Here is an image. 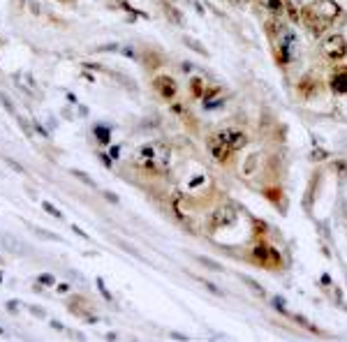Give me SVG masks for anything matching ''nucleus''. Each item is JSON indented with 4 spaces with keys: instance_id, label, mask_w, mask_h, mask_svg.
Wrapping results in <instances>:
<instances>
[{
    "instance_id": "7",
    "label": "nucleus",
    "mask_w": 347,
    "mask_h": 342,
    "mask_svg": "<svg viewBox=\"0 0 347 342\" xmlns=\"http://www.w3.org/2000/svg\"><path fill=\"white\" fill-rule=\"evenodd\" d=\"M155 90L165 97V100H174L176 95H178V86H176V81L172 79V76H167V74H160V76H155L153 81Z\"/></svg>"
},
{
    "instance_id": "6",
    "label": "nucleus",
    "mask_w": 347,
    "mask_h": 342,
    "mask_svg": "<svg viewBox=\"0 0 347 342\" xmlns=\"http://www.w3.org/2000/svg\"><path fill=\"white\" fill-rule=\"evenodd\" d=\"M234 220H236V208H234V206H220V208H215L213 215H211V231H215V229H222V227H229Z\"/></svg>"
},
{
    "instance_id": "9",
    "label": "nucleus",
    "mask_w": 347,
    "mask_h": 342,
    "mask_svg": "<svg viewBox=\"0 0 347 342\" xmlns=\"http://www.w3.org/2000/svg\"><path fill=\"white\" fill-rule=\"evenodd\" d=\"M264 7L271 9V12H285L289 7V2L287 0H264Z\"/></svg>"
},
{
    "instance_id": "14",
    "label": "nucleus",
    "mask_w": 347,
    "mask_h": 342,
    "mask_svg": "<svg viewBox=\"0 0 347 342\" xmlns=\"http://www.w3.org/2000/svg\"><path fill=\"white\" fill-rule=\"evenodd\" d=\"M190 86H192V93H197V97H201V81L199 79H192V83H190Z\"/></svg>"
},
{
    "instance_id": "3",
    "label": "nucleus",
    "mask_w": 347,
    "mask_h": 342,
    "mask_svg": "<svg viewBox=\"0 0 347 342\" xmlns=\"http://www.w3.org/2000/svg\"><path fill=\"white\" fill-rule=\"evenodd\" d=\"M137 160L151 174H165L169 167V160H172V150L160 141H153V143H146V146L139 148Z\"/></svg>"
},
{
    "instance_id": "16",
    "label": "nucleus",
    "mask_w": 347,
    "mask_h": 342,
    "mask_svg": "<svg viewBox=\"0 0 347 342\" xmlns=\"http://www.w3.org/2000/svg\"><path fill=\"white\" fill-rule=\"evenodd\" d=\"M30 312H35V315H40V317H44V312H42L40 308H35V305H30Z\"/></svg>"
},
{
    "instance_id": "4",
    "label": "nucleus",
    "mask_w": 347,
    "mask_h": 342,
    "mask_svg": "<svg viewBox=\"0 0 347 342\" xmlns=\"http://www.w3.org/2000/svg\"><path fill=\"white\" fill-rule=\"evenodd\" d=\"M266 30L271 33V37L275 40V49H278L280 61L282 63H292L294 56H296V35L292 33V28H287L282 21L273 19L266 26Z\"/></svg>"
},
{
    "instance_id": "12",
    "label": "nucleus",
    "mask_w": 347,
    "mask_h": 342,
    "mask_svg": "<svg viewBox=\"0 0 347 342\" xmlns=\"http://www.w3.org/2000/svg\"><path fill=\"white\" fill-rule=\"evenodd\" d=\"M44 210H47V213H51L54 217H63V213H60V210L54 206V204H44Z\"/></svg>"
},
{
    "instance_id": "13",
    "label": "nucleus",
    "mask_w": 347,
    "mask_h": 342,
    "mask_svg": "<svg viewBox=\"0 0 347 342\" xmlns=\"http://www.w3.org/2000/svg\"><path fill=\"white\" fill-rule=\"evenodd\" d=\"M0 102H2V107H5L7 111H9V114H14V104H12V102H9V100H7V97H5V93H0Z\"/></svg>"
},
{
    "instance_id": "15",
    "label": "nucleus",
    "mask_w": 347,
    "mask_h": 342,
    "mask_svg": "<svg viewBox=\"0 0 347 342\" xmlns=\"http://www.w3.org/2000/svg\"><path fill=\"white\" fill-rule=\"evenodd\" d=\"M7 164H9V167H12L14 171H19V174H23V167H21L19 162H14V160H9V157H7Z\"/></svg>"
},
{
    "instance_id": "8",
    "label": "nucleus",
    "mask_w": 347,
    "mask_h": 342,
    "mask_svg": "<svg viewBox=\"0 0 347 342\" xmlns=\"http://www.w3.org/2000/svg\"><path fill=\"white\" fill-rule=\"evenodd\" d=\"M331 88H334L336 93L347 95V69L334 74V79H331Z\"/></svg>"
},
{
    "instance_id": "18",
    "label": "nucleus",
    "mask_w": 347,
    "mask_h": 342,
    "mask_svg": "<svg viewBox=\"0 0 347 342\" xmlns=\"http://www.w3.org/2000/svg\"><path fill=\"white\" fill-rule=\"evenodd\" d=\"M0 336H2V329H0Z\"/></svg>"
},
{
    "instance_id": "5",
    "label": "nucleus",
    "mask_w": 347,
    "mask_h": 342,
    "mask_svg": "<svg viewBox=\"0 0 347 342\" xmlns=\"http://www.w3.org/2000/svg\"><path fill=\"white\" fill-rule=\"evenodd\" d=\"M322 51H324V56H327L329 61H341V58H345L347 54V42L343 35H331V37H327V40L322 42Z\"/></svg>"
},
{
    "instance_id": "17",
    "label": "nucleus",
    "mask_w": 347,
    "mask_h": 342,
    "mask_svg": "<svg viewBox=\"0 0 347 342\" xmlns=\"http://www.w3.org/2000/svg\"><path fill=\"white\" fill-rule=\"evenodd\" d=\"M60 2H65V0H60ZM67 2H72V0H67Z\"/></svg>"
},
{
    "instance_id": "2",
    "label": "nucleus",
    "mask_w": 347,
    "mask_h": 342,
    "mask_svg": "<svg viewBox=\"0 0 347 342\" xmlns=\"http://www.w3.org/2000/svg\"><path fill=\"white\" fill-rule=\"evenodd\" d=\"M248 143V137L241 132V130H220L215 137L208 139V153L213 155L218 162H225L229 157V153L234 150H241V148Z\"/></svg>"
},
{
    "instance_id": "19",
    "label": "nucleus",
    "mask_w": 347,
    "mask_h": 342,
    "mask_svg": "<svg viewBox=\"0 0 347 342\" xmlns=\"http://www.w3.org/2000/svg\"><path fill=\"white\" fill-rule=\"evenodd\" d=\"M0 282H2V280H0Z\"/></svg>"
},
{
    "instance_id": "1",
    "label": "nucleus",
    "mask_w": 347,
    "mask_h": 342,
    "mask_svg": "<svg viewBox=\"0 0 347 342\" xmlns=\"http://www.w3.org/2000/svg\"><path fill=\"white\" fill-rule=\"evenodd\" d=\"M338 16H341V7L334 0H315L308 7H303V23L315 35H322L327 28H331Z\"/></svg>"
},
{
    "instance_id": "11",
    "label": "nucleus",
    "mask_w": 347,
    "mask_h": 342,
    "mask_svg": "<svg viewBox=\"0 0 347 342\" xmlns=\"http://www.w3.org/2000/svg\"><path fill=\"white\" fill-rule=\"evenodd\" d=\"M37 282H40V284H47V287H51V284H56V277H54V275H49V273H44V275H40V277H37Z\"/></svg>"
},
{
    "instance_id": "10",
    "label": "nucleus",
    "mask_w": 347,
    "mask_h": 342,
    "mask_svg": "<svg viewBox=\"0 0 347 342\" xmlns=\"http://www.w3.org/2000/svg\"><path fill=\"white\" fill-rule=\"evenodd\" d=\"M95 137H97V141H102V143H109V128H102V125H97L95 128Z\"/></svg>"
}]
</instances>
